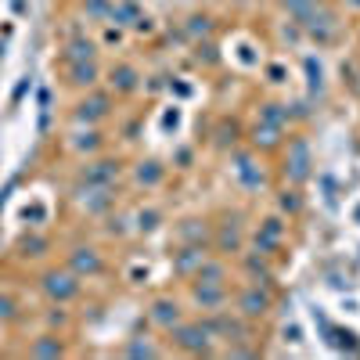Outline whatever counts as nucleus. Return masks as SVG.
Returning a JSON list of instances; mask_svg holds the SVG:
<instances>
[{
	"instance_id": "1",
	"label": "nucleus",
	"mask_w": 360,
	"mask_h": 360,
	"mask_svg": "<svg viewBox=\"0 0 360 360\" xmlns=\"http://www.w3.org/2000/svg\"><path fill=\"white\" fill-rule=\"evenodd\" d=\"M37 292L44 295V303H58V307H72L83 295V278L76 270H69L65 263H51L37 274Z\"/></svg>"
},
{
	"instance_id": "2",
	"label": "nucleus",
	"mask_w": 360,
	"mask_h": 360,
	"mask_svg": "<svg viewBox=\"0 0 360 360\" xmlns=\"http://www.w3.org/2000/svg\"><path fill=\"white\" fill-rule=\"evenodd\" d=\"M112 112H115V94L105 86H94V90L76 94V101L69 108V123L72 127H105Z\"/></svg>"
},
{
	"instance_id": "3",
	"label": "nucleus",
	"mask_w": 360,
	"mask_h": 360,
	"mask_svg": "<svg viewBox=\"0 0 360 360\" xmlns=\"http://www.w3.org/2000/svg\"><path fill=\"white\" fill-rule=\"evenodd\" d=\"M72 205L79 217L101 220L115 209V184H72Z\"/></svg>"
},
{
	"instance_id": "4",
	"label": "nucleus",
	"mask_w": 360,
	"mask_h": 360,
	"mask_svg": "<svg viewBox=\"0 0 360 360\" xmlns=\"http://www.w3.org/2000/svg\"><path fill=\"white\" fill-rule=\"evenodd\" d=\"M123 173H127L123 159H112V155L79 159V166H76V180H79V184H119Z\"/></svg>"
},
{
	"instance_id": "5",
	"label": "nucleus",
	"mask_w": 360,
	"mask_h": 360,
	"mask_svg": "<svg viewBox=\"0 0 360 360\" xmlns=\"http://www.w3.org/2000/svg\"><path fill=\"white\" fill-rule=\"evenodd\" d=\"M310 166H314L310 141H307V137H292V141H288V148H285V166H281L285 180H288L292 188L307 184V180H310V173H314Z\"/></svg>"
},
{
	"instance_id": "6",
	"label": "nucleus",
	"mask_w": 360,
	"mask_h": 360,
	"mask_svg": "<svg viewBox=\"0 0 360 360\" xmlns=\"http://www.w3.org/2000/svg\"><path fill=\"white\" fill-rule=\"evenodd\" d=\"M270 310H274V295H270V285L249 281L242 292L234 295V314L245 317V321H263Z\"/></svg>"
},
{
	"instance_id": "7",
	"label": "nucleus",
	"mask_w": 360,
	"mask_h": 360,
	"mask_svg": "<svg viewBox=\"0 0 360 360\" xmlns=\"http://www.w3.org/2000/svg\"><path fill=\"white\" fill-rule=\"evenodd\" d=\"M169 335H173L176 349H184L191 356H202V353H209V346H213V332H209L205 321H180V324L169 328Z\"/></svg>"
},
{
	"instance_id": "8",
	"label": "nucleus",
	"mask_w": 360,
	"mask_h": 360,
	"mask_svg": "<svg viewBox=\"0 0 360 360\" xmlns=\"http://www.w3.org/2000/svg\"><path fill=\"white\" fill-rule=\"evenodd\" d=\"M65 266L76 270L83 281L101 278V274H105V252H101L98 245H90V242H72V245L65 249Z\"/></svg>"
},
{
	"instance_id": "9",
	"label": "nucleus",
	"mask_w": 360,
	"mask_h": 360,
	"mask_svg": "<svg viewBox=\"0 0 360 360\" xmlns=\"http://www.w3.org/2000/svg\"><path fill=\"white\" fill-rule=\"evenodd\" d=\"M101 83H105V90H112L115 98H130V94H137V90H141L144 76H141V69L134 62H112L105 69V79Z\"/></svg>"
},
{
	"instance_id": "10",
	"label": "nucleus",
	"mask_w": 360,
	"mask_h": 360,
	"mask_svg": "<svg viewBox=\"0 0 360 360\" xmlns=\"http://www.w3.org/2000/svg\"><path fill=\"white\" fill-rule=\"evenodd\" d=\"M191 303L202 314H220L231 307V288L227 281H191Z\"/></svg>"
},
{
	"instance_id": "11",
	"label": "nucleus",
	"mask_w": 360,
	"mask_h": 360,
	"mask_svg": "<svg viewBox=\"0 0 360 360\" xmlns=\"http://www.w3.org/2000/svg\"><path fill=\"white\" fill-rule=\"evenodd\" d=\"M108 22H115L119 29H134V33H152V15L144 11L141 0H112Z\"/></svg>"
},
{
	"instance_id": "12",
	"label": "nucleus",
	"mask_w": 360,
	"mask_h": 360,
	"mask_svg": "<svg viewBox=\"0 0 360 360\" xmlns=\"http://www.w3.org/2000/svg\"><path fill=\"white\" fill-rule=\"evenodd\" d=\"M101 79H105L101 62H62V83L69 90H76V94L101 86Z\"/></svg>"
},
{
	"instance_id": "13",
	"label": "nucleus",
	"mask_w": 360,
	"mask_h": 360,
	"mask_svg": "<svg viewBox=\"0 0 360 360\" xmlns=\"http://www.w3.org/2000/svg\"><path fill=\"white\" fill-rule=\"evenodd\" d=\"M65 148L72 159H94L105 152V134H101V127H76L65 137Z\"/></svg>"
},
{
	"instance_id": "14",
	"label": "nucleus",
	"mask_w": 360,
	"mask_h": 360,
	"mask_svg": "<svg viewBox=\"0 0 360 360\" xmlns=\"http://www.w3.org/2000/svg\"><path fill=\"white\" fill-rule=\"evenodd\" d=\"M101 44L94 37H86V29H76L62 40V51H58V62H98Z\"/></svg>"
},
{
	"instance_id": "15",
	"label": "nucleus",
	"mask_w": 360,
	"mask_h": 360,
	"mask_svg": "<svg viewBox=\"0 0 360 360\" xmlns=\"http://www.w3.org/2000/svg\"><path fill=\"white\" fill-rule=\"evenodd\" d=\"M285 238H288L285 220H278V217H266V220L256 227L252 249H256V252H263V256H278V249L285 245Z\"/></svg>"
},
{
	"instance_id": "16",
	"label": "nucleus",
	"mask_w": 360,
	"mask_h": 360,
	"mask_svg": "<svg viewBox=\"0 0 360 360\" xmlns=\"http://www.w3.org/2000/svg\"><path fill=\"white\" fill-rule=\"evenodd\" d=\"M25 353L37 356V360H58V356H69V342H65V332H40L25 342Z\"/></svg>"
},
{
	"instance_id": "17",
	"label": "nucleus",
	"mask_w": 360,
	"mask_h": 360,
	"mask_svg": "<svg viewBox=\"0 0 360 360\" xmlns=\"http://www.w3.org/2000/svg\"><path fill=\"white\" fill-rule=\"evenodd\" d=\"M180 321H184V310H180V303L173 295H155L152 303H148V324L159 328V332H169Z\"/></svg>"
},
{
	"instance_id": "18",
	"label": "nucleus",
	"mask_w": 360,
	"mask_h": 360,
	"mask_svg": "<svg viewBox=\"0 0 360 360\" xmlns=\"http://www.w3.org/2000/svg\"><path fill=\"white\" fill-rule=\"evenodd\" d=\"M213 245L220 256H242L245 252V231H242V224H217V231H213Z\"/></svg>"
},
{
	"instance_id": "19",
	"label": "nucleus",
	"mask_w": 360,
	"mask_h": 360,
	"mask_svg": "<svg viewBox=\"0 0 360 360\" xmlns=\"http://www.w3.org/2000/svg\"><path fill=\"white\" fill-rule=\"evenodd\" d=\"M130 180H134V188H141V191H155L166 180V166L159 159H141V162L130 166Z\"/></svg>"
},
{
	"instance_id": "20",
	"label": "nucleus",
	"mask_w": 360,
	"mask_h": 360,
	"mask_svg": "<svg viewBox=\"0 0 360 360\" xmlns=\"http://www.w3.org/2000/svg\"><path fill=\"white\" fill-rule=\"evenodd\" d=\"M205 256H209L205 245H180V249L173 252V274H176V278H184V281H191V278H195V270L202 266Z\"/></svg>"
},
{
	"instance_id": "21",
	"label": "nucleus",
	"mask_w": 360,
	"mask_h": 360,
	"mask_svg": "<svg viewBox=\"0 0 360 360\" xmlns=\"http://www.w3.org/2000/svg\"><path fill=\"white\" fill-rule=\"evenodd\" d=\"M11 252L18 259H44V256H51V238L40 234V231H29L11 245Z\"/></svg>"
},
{
	"instance_id": "22",
	"label": "nucleus",
	"mask_w": 360,
	"mask_h": 360,
	"mask_svg": "<svg viewBox=\"0 0 360 360\" xmlns=\"http://www.w3.org/2000/svg\"><path fill=\"white\" fill-rule=\"evenodd\" d=\"M242 266H245L249 281H256V285H270V281H274V266H270V256H263V252H256V249L242 252Z\"/></svg>"
},
{
	"instance_id": "23",
	"label": "nucleus",
	"mask_w": 360,
	"mask_h": 360,
	"mask_svg": "<svg viewBox=\"0 0 360 360\" xmlns=\"http://www.w3.org/2000/svg\"><path fill=\"white\" fill-rule=\"evenodd\" d=\"M176 238H180V245H209L213 242V227L205 220H184V224H176Z\"/></svg>"
},
{
	"instance_id": "24",
	"label": "nucleus",
	"mask_w": 360,
	"mask_h": 360,
	"mask_svg": "<svg viewBox=\"0 0 360 360\" xmlns=\"http://www.w3.org/2000/svg\"><path fill=\"white\" fill-rule=\"evenodd\" d=\"M76 4H79V18H83V22H90V25L108 22L112 0H76Z\"/></svg>"
},
{
	"instance_id": "25",
	"label": "nucleus",
	"mask_w": 360,
	"mask_h": 360,
	"mask_svg": "<svg viewBox=\"0 0 360 360\" xmlns=\"http://www.w3.org/2000/svg\"><path fill=\"white\" fill-rule=\"evenodd\" d=\"M123 356H162V349L155 346L152 335H134V339H127Z\"/></svg>"
},
{
	"instance_id": "26",
	"label": "nucleus",
	"mask_w": 360,
	"mask_h": 360,
	"mask_svg": "<svg viewBox=\"0 0 360 360\" xmlns=\"http://www.w3.org/2000/svg\"><path fill=\"white\" fill-rule=\"evenodd\" d=\"M130 224H134V231H137V234H148V231H155V227L162 224V209L148 205V209H141V213H134V217H130Z\"/></svg>"
},
{
	"instance_id": "27",
	"label": "nucleus",
	"mask_w": 360,
	"mask_h": 360,
	"mask_svg": "<svg viewBox=\"0 0 360 360\" xmlns=\"http://www.w3.org/2000/svg\"><path fill=\"white\" fill-rule=\"evenodd\" d=\"M15 321H22V307H18V299L8 292V288H0V324H15Z\"/></svg>"
},
{
	"instance_id": "28",
	"label": "nucleus",
	"mask_w": 360,
	"mask_h": 360,
	"mask_svg": "<svg viewBox=\"0 0 360 360\" xmlns=\"http://www.w3.org/2000/svg\"><path fill=\"white\" fill-rule=\"evenodd\" d=\"M259 119H263V123L266 127H285L288 123V108L285 105H259Z\"/></svg>"
},
{
	"instance_id": "29",
	"label": "nucleus",
	"mask_w": 360,
	"mask_h": 360,
	"mask_svg": "<svg viewBox=\"0 0 360 360\" xmlns=\"http://www.w3.org/2000/svg\"><path fill=\"white\" fill-rule=\"evenodd\" d=\"M252 144H256V148H259V144H263V148H278V144H281V130L263 123V127L252 130Z\"/></svg>"
},
{
	"instance_id": "30",
	"label": "nucleus",
	"mask_w": 360,
	"mask_h": 360,
	"mask_svg": "<svg viewBox=\"0 0 360 360\" xmlns=\"http://www.w3.org/2000/svg\"><path fill=\"white\" fill-rule=\"evenodd\" d=\"M47 328L51 332H65L69 328V310L58 307V303H47Z\"/></svg>"
},
{
	"instance_id": "31",
	"label": "nucleus",
	"mask_w": 360,
	"mask_h": 360,
	"mask_svg": "<svg viewBox=\"0 0 360 360\" xmlns=\"http://www.w3.org/2000/svg\"><path fill=\"white\" fill-rule=\"evenodd\" d=\"M281 209H285V213H292V217H299V209H303V202H299V191L292 188V191H281Z\"/></svg>"
},
{
	"instance_id": "32",
	"label": "nucleus",
	"mask_w": 360,
	"mask_h": 360,
	"mask_svg": "<svg viewBox=\"0 0 360 360\" xmlns=\"http://www.w3.org/2000/svg\"><path fill=\"white\" fill-rule=\"evenodd\" d=\"M278 4H281V8H288V11H292V15L299 18V15H303V11H307V8H314V4H317V0H278Z\"/></svg>"
},
{
	"instance_id": "33",
	"label": "nucleus",
	"mask_w": 360,
	"mask_h": 360,
	"mask_svg": "<svg viewBox=\"0 0 360 360\" xmlns=\"http://www.w3.org/2000/svg\"><path fill=\"white\" fill-rule=\"evenodd\" d=\"M342 8H349V11H360V0H339Z\"/></svg>"
},
{
	"instance_id": "34",
	"label": "nucleus",
	"mask_w": 360,
	"mask_h": 360,
	"mask_svg": "<svg viewBox=\"0 0 360 360\" xmlns=\"http://www.w3.org/2000/svg\"><path fill=\"white\" fill-rule=\"evenodd\" d=\"M0 342H4V324H0Z\"/></svg>"
},
{
	"instance_id": "35",
	"label": "nucleus",
	"mask_w": 360,
	"mask_h": 360,
	"mask_svg": "<svg viewBox=\"0 0 360 360\" xmlns=\"http://www.w3.org/2000/svg\"><path fill=\"white\" fill-rule=\"evenodd\" d=\"M234 4H245V0H234Z\"/></svg>"
}]
</instances>
